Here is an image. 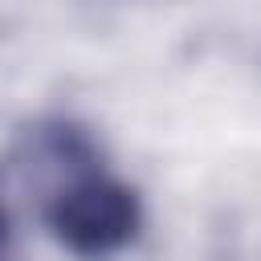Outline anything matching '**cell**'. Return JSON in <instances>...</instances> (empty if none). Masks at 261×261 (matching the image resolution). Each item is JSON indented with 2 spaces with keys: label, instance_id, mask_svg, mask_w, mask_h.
Masks as SVG:
<instances>
[{
  "label": "cell",
  "instance_id": "cell-1",
  "mask_svg": "<svg viewBox=\"0 0 261 261\" xmlns=\"http://www.w3.org/2000/svg\"><path fill=\"white\" fill-rule=\"evenodd\" d=\"M143 220L135 188L102 167H77L45 200L49 232L77 257H110L135 241Z\"/></svg>",
  "mask_w": 261,
  "mask_h": 261
},
{
  "label": "cell",
  "instance_id": "cell-2",
  "mask_svg": "<svg viewBox=\"0 0 261 261\" xmlns=\"http://www.w3.org/2000/svg\"><path fill=\"white\" fill-rule=\"evenodd\" d=\"M0 237H4V212H0Z\"/></svg>",
  "mask_w": 261,
  "mask_h": 261
}]
</instances>
